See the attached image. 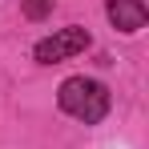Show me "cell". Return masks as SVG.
Here are the masks:
<instances>
[{
    "mask_svg": "<svg viewBox=\"0 0 149 149\" xmlns=\"http://www.w3.org/2000/svg\"><path fill=\"white\" fill-rule=\"evenodd\" d=\"M61 109L85 125H97L109 113V89L101 81H89V77H69L61 85Z\"/></svg>",
    "mask_w": 149,
    "mask_h": 149,
    "instance_id": "1",
    "label": "cell"
},
{
    "mask_svg": "<svg viewBox=\"0 0 149 149\" xmlns=\"http://www.w3.org/2000/svg\"><path fill=\"white\" fill-rule=\"evenodd\" d=\"M89 49V28H61V32H52V36H45L36 49H32V56L40 61V65H56V61H69V56H77V52Z\"/></svg>",
    "mask_w": 149,
    "mask_h": 149,
    "instance_id": "2",
    "label": "cell"
},
{
    "mask_svg": "<svg viewBox=\"0 0 149 149\" xmlns=\"http://www.w3.org/2000/svg\"><path fill=\"white\" fill-rule=\"evenodd\" d=\"M105 12H109V20H113L117 32H137V28H145V20H149L145 0H109Z\"/></svg>",
    "mask_w": 149,
    "mask_h": 149,
    "instance_id": "3",
    "label": "cell"
},
{
    "mask_svg": "<svg viewBox=\"0 0 149 149\" xmlns=\"http://www.w3.org/2000/svg\"><path fill=\"white\" fill-rule=\"evenodd\" d=\"M20 8H24L28 20H45V16L52 12V0H20Z\"/></svg>",
    "mask_w": 149,
    "mask_h": 149,
    "instance_id": "4",
    "label": "cell"
}]
</instances>
